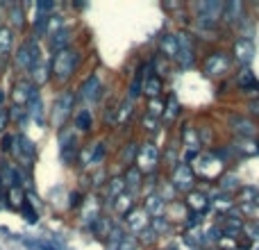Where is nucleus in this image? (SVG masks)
<instances>
[{
  "mask_svg": "<svg viewBox=\"0 0 259 250\" xmlns=\"http://www.w3.org/2000/svg\"><path fill=\"white\" fill-rule=\"evenodd\" d=\"M77 66H80V53L75 48H66V50L55 53L53 64H50V73H53L55 80L66 82L75 75Z\"/></svg>",
  "mask_w": 259,
  "mask_h": 250,
  "instance_id": "f257e3e1",
  "label": "nucleus"
},
{
  "mask_svg": "<svg viewBox=\"0 0 259 250\" xmlns=\"http://www.w3.org/2000/svg\"><path fill=\"white\" fill-rule=\"evenodd\" d=\"M41 62V50L39 46H36L34 39L25 41V44L18 46L16 55H14V64H16V68H21V71H32V66H36V64Z\"/></svg>",
  "mask_w": 259,
  "mask_h": 250,
  "instance_id": "f03ea898",
  "label": "nucleus"
},
{
  "mask_svg": "<svg viewBox=\"0 0 259 250\" xmlns=\"http://www.w3.org/2000/svg\"><path fill=\"white\" fill-rule=\"evenodd\" d=\"M170 180H173L170 184L182 193H191L193 187H196V173H193V169L189 164H184V161H180V164L173 169Z\"/></svg>",
  "mask_w": 259,
  "mask_h": 250,
  "instance_id": "7ed1b4c3",
  "label": "nucleus"
},
{
  "mask_svg": "<svg viewBox=\"0 0 259 250\" xmlns=\"http://www.w3.org/2000/svg\"><path fill=\"white\" fill-rule=\"evenodd\" d=\"M230 64H232L230 55L223 53V50H216V53L207 55L202 71H205V75H209V77H221L230 71Z\"/></svg>",
  "mask_w": 259,
  "mask_h": 250,
  "instance_id": "20e7f679",
  "label": "nucleus"
},
{
  "mask_svg": "<svg viewBox=\"0 0 259 250\" xmlns=\"http://www.w3.org/2000/svg\"><path fill=\"white\" fill-rule=\"evenodd\" d=\"M12 155L16 157L21 164L30 166L36 159V146L32 143V139H27L25 134H14V146H12Z\"/></svg>",
  "mask_w": 259,
  "mask_h": 250,
  "instance_id": "39448f33",
  "label": "nucleus"
},
{
  "mask_svg": "<svg viewBox=\"0 0 259 250\" xmlns=\"http://www.w3.org/2000/svg\"><path fill=\"white\" fill-rule=\"evenodd\" d=\"M137 169L141 171V173H152V171L157 169V164H159V150H157L155 143H143L141 148H139L137 152Z\"/></svg>",
  "mask_w": 259,
  "mask_h": 250,
  "instance_id": "423d86ee",
  "label": "nucleus"
},
{
  "mask_svg": "<svg viewBox=\"0 0 259 250\" xmlns=\"http://www.w3.org/2000/svg\"><path fill=\"white\" fill-rule=\"evenodd\" d=\"M73 105H75V96H73V91H64V94L57 98L55 107H53V125L55 128H62V125L66 123V118L71 116Z\"/></svg>",
  "mask_w": 259,
  "mask_h": 250,
  "instance_id": "0eeeda50",
  "label": "nucleus"
},
{
  "mask_svg": "<svg viewBox=\"0 0 259 250\" xmlns=\"http://www.w3.org/2000/svg\"><path fill=\"white\" fill-rule=\"evenodd\" d=\"M25 112H27V116L32 118L34 123H39V125H44L46 123V114H44V100H41V94H39V87H34L32 89V94H30V100H27V105H25Z\"/></svg>",
  "mask_w": 259,
  "mask_h": 250,
  "instance_id": "6e6552de",
  "label": "nucleus"
},
{
  "mask_svg": "<svg viewBox=\"0 0 259 250\" xmlns=\"http://www.w3.org/2000/svg\"><path fill=\"white\" fill-rule=\"evenodd\" d=\"M221 14H223V3H200L198 5V18H200V23H209V27L214 25L216 18H221Z\"/></svg>",
  "mask_w": 259,
  "mask_h": 250,
  "instance_id": "1a4fd4ad",
  "label": "nucleus"
},
{
  "mask_svg": "<svg viewBox=\"0 0 259 250\" xmlns=\"http://www.w3.org/2000/svg\"><path fill=\"white\" fill-rule=\"evenodd\" d=\"M12 48H14V32L12 27H0V71H3V66L9 62V57H12Z\"/></svg>",
  "mask_w": 259,
  "mask_h": 250,
  "instance_id": "9d476101",
  "label": "nucleus"
},
{
  "mask_svg": "<svg viewBox=\"0 0 259 250\" xmlns=\"http://www.w3.org/2000/svg\"><path fill=\"white\" fill-rule=\"evenodd\" d=\"M32 89H34V85H32V82L18 80L16 85H14V89H12V103H14V107H25L27 100H30Z\"/></svg>",
  "mask_w": 259,
  "mask_h": 250,
  "instance_id": "9b49d317",
  "label": "nucleus"
},
{
  "mask_svg": "<svg viewBox=\"0 0 259 250\" xmlns=\"http://www.w3.org/2000/svg\"><path fill=\"white\" fill-rule=\"evenodd\" d=\"M232 55L237 57V62H241V64H250L252 62V57H255V44H252V39H239L237 44H234V50H232Z\"/></svg>",
  "mask_w": 259,
  "mask_h": 250,
  "instance_id": "f8f14e48",
  "label": "nucleus"
},
{
  "mask_svg": "<svg viewBox=\"0 0 259 250\" xmlns=\"http://www.w3.org/2000/svg\"><path fill=\"white\" fill-rule=\"evenodd\" d=\"M100 89H103V85H100V77L98 75H89L84 82H82L80 96L84 100H89V103H96V100L100 98Z\"/></svg>",
  "mask_w": 259,
  "mask_h": 250,
  "instance_id": "ddd939ff",
  "label": "nucleus"
},
{
  "mask_svg": "<svg viewBox=\"0 0 259 250\" xmlns=\"http://www.w3.org/2000/svg\"><path fill=\"white\" fill-rule=\"evenodd\" d=\"M180 41V48H178V57H175V62L180 64L182 68H189L193 64V46H191V39L184 34L178 36Z\"/></svg>",
  "mask_w": 259,
  "mask_h": 250,
  "instance_id": "4468645a",
  "label": "nucleus"
},
{
  "mask_svg": "<svg viewBox=\"0 0 259 250\" xmlns=\"http://www.w3.org/2000/svg\"><path fill=\"white\" fill-rule=\"evenodd\" d=\"M187 205L191 207L198 216H200V214H205V212L209 210V198H207L202 191H196V189H193V191L189 193V198H187Z\"/></svg>",
  "mask_w": 259,
  "mask_h": 250,
  "instance_id": "2eb2a0df",
  "label": "nucleus"
},
{
  "mask_svg": "<svg viewBox=\"0 0 259 250\" xmlns=\"http://www.w3.org/2000/svg\"><path fill=\"white\" fill-rule=\"evenodd\" d=\"M230 123L234 125V130H237L243 139H252V137H255V132H257L255 123L248 121L246 116H230Z\"/></svg>",
  "mask_w": 259,
  "mask_h": 250,
  "instance_id": "dca6fc26",
  "label": "nucleus"
},
{
  "mask_svg": "<svg viewBox=\"0 0 259 250\" xmlns=\"http://www.w3.org/2000/svg\"><path fill=\"white\" fill-rule=\"evenodd\" d=\"M178 48H180V41L175 34H164L159 41V53L168 59H175L178 57Z\"/></svg>",
  "mask_w": 259,
  "mask_h": 250,
  "instance_id": "f3484780",
  "label": "nucleus"
},
{
  "mask_svg": "<svg viewBox=\"0 0 259 250\" xmlns=\"http://www.w3.org/2000/svg\"><path fill=\"white\" fill-rule=\"evenodd\" d=\"M143 210H146V214L159 219V216H164V212H166V200L161 196H148L146 202H143Z\"/></svg>",
  "mask_w": 259,
  "mask_h": 250,
  "instance_id": "a211bd4d",
  "label": "nucleus"
},
{
  "mask_svg": "<svg viewBox=\"0 0 259 250\" xmlns=\"http://www.w3.org/2000/svg\"><path fill=\"white\" fill-rule=\"evenodd\" d=\"M68 44H71V30H68V27H62V30H57L55 34H50V48H53L55 53L66 50Z\"/></svg>",
  "mask_w": 259,
  "mask_h": 250,
  "instance_id": "6ab92c4d",
  "label": "nucleus"
},
{
  "mask_svg": "<svg viewBox=\"0 0 259 250\" xmlns=\"http://www.w3.org/2000/svg\"><path fill=\"white\" fill-rule=\"evenodd\" d=\"M223 21L225 23H237L239 18H243V3H239V0H232V3L223 5Z\"/></svg>",
  "mask_w": 259,
  "mask_h": 250,
  "instance_id": "aec40b11",
  "label": "nucleus"
},
{
  "mask_svg": "<svg viewBox=\"0 0 259 250\" xmlns=\"http://www.w3.org/2000/svg\"><path fill=\"white\" fill-rule=\"evenodd\" d=\"M237 85H239V89H243V91H259V82H257V77H255V73L250 71V68H243L241 73H239V77H237Z\"/></svg>",
  "mask_w": 259,
  "mask_h": 250,
  "instance_id": "412c9836",
  "label": "nucleus"
},
{
  "mask_svg": "<svg viewBox=\"0 0 259 250\" xmlns=\"http://www.w3.org/2000/svg\"><path fill=\"white\" fill-rule=\"evenodd\" d=\"M30 75H32V85H34V87L46 85V82L50 80V66L46 62H39L36 66H32Z\"/></svg>",
  "mask_w": 259,
  "mask_h": 250,
  "instance_id": "4be33fe9",
  "label": "nucleus"
},
{
  "mask_svg": "<svg viewBox=\"0 0 259 250\" xmlns=\"http://www.w3.org/2000/svg\"><path fill=\"white\" fill-rule=\"evenodd\" d=\"M7 16H9V23H12L14 27H25V12H23V5L18 3H12L7 9Z\"/></svg>",
  "mask_w": 259,
  "mask_h": 250,
  "instance_id": "5701e85b",
  "label": "nucleus"
},
{
  "mask_svg": "<svg viewBox=\"0 0 259 250\" xmlns=\"http://www.w3.org/2000/svg\"><path fill=\"white\" fill-rule=\"evenodd\" d=\"M123 184H125L127 193L134 191V189H139V187H141V171L134 169V166H130L127 173H125V178H123Z\"/></svg>",
  "mask_w": 259,
  "mask_h": 250,
  "instance_id": "b1692460",
  "label": "nucleus"
},
{
  "mask_svg": "<svg viewBox=\"0 0 259 250\" xmlns=\"http://www.w3.org/2000/svg\"><path fill=\"white\" fill-rule=\"evenodd\" d=\"M182 137H184V146H187L189 150H191V148H193V152H198V150H200V146H202V143H200V139H198L196 130H193L191 125H187V128L182 130Z\"/></svg>",
  "mask_w": 259,
  "mask_h": 250,
  "instance_id": "393cba45",
  "label": "nucleus"
},
{
  "mask_svg": "<svg viewBox=\"0 0 259 250\" xmlns=\"http://www.w3.org/2000/svg\"><path fill=\"white\" fill-rule=\"evenodd\" d=\"M146 71H148V66H143L141 71H139V75L134 77L132 82H130V100H134V98H139V96H141V91H143V85H141V82L148 77Z\"/></svg>",
  "mask_w": 259,
  "mask_h": 250,
  "instance_id": "a878e982",
  "label": "nucleus"
},
{
  "mask_svg": "<svg viewBox=\"0 0 259 250\" xmlns=\"http://www.w3.org/2000/svg\"><path fill=\"white\" fill-rule=\"evenodd\" d=\"M91 125H94L91 112L89 109H80V112L75 114V130H80V132H89Z\"/></svg>",
  "mask_w": 259,
  "mask_h": 250,
  "instance_id": "bb28decb",
  "label": "nucleus"
},
{
  "mask_svg": "<svg viewBox=\"0 0 259 250\" xmlns=\"http://www.w3.org/2000/svg\"><path fill=\"white\" fill-rule=\"evenodd\" d=\"M141 94H148L150 98H157V96L161 94V77H148Z\"/></svg>",
  "mask_w": 259,
  "mask_h": 250,
  "instance_id": "cd10ccee",
  "label": "nucleus"
},
{
  "mask_svg": "<svg viewBox=\"0 0 259 250\" xmlns=\"http://www.w3.org/2000/svg\"><path fill=\"white\" fill-rule=\"evenodd\" d=\"M178 114H180V103H178V98H175V96H170L168 103L164 105V118L170 123L175 116H178Z\"/></svg>",
  "mask_w": 259,
  "mask_h": 250,
  "instance_id": "c85d7f7f",
  "label": "nucleus"
},
{
  "mask_svg": "<svg viewBox=\"0 0 259 250\" xmlns=\"http://www.w3.org/2000/svg\"><path fill=\"white\" fill-rule=\"evenodd\" d=\"M125 191V184H123V178H118V180H112L109 182V189H107V200H116L121 193Z\"/></svg>",
  "mask_w": 259,
  "mask_h": 250,
  "instance_id": "c756f323",
  "label": "nucleus"
},
{
  "mask_svg": "<svg viewBox=\"0 0 259 250\" xmlns=\"http://www.w3.org/2000/svg\"><path fill=\"white\" fill-rule=\"evenodd\" d=\"M7 198H9V205H12L14 210H21V205L25 202V191H23V189H9Z\"/></svg>",
  "mask_w": 259,
  "mask_h": 250,
  "instance_id": "7c9ffc66",
  "label": "nucleus"
},
{
  "mask_svg": "<svg viewBox=\"0 0 259 250\" xmlns=\"http://www.w3.org/2000/svg\"><path fill=\"white\" fill-rule=\"evenodd\" d=\"M130 198H132V196H130V193H125V191H123V193H121V196H118V198H116V200H118V202H116V210H118V212H121V214H123V216H125V214H127V212H132V210H134V202H132V200H130Z\"/></svg>",
  "mask_w": 259,
  "mask_h": 250,
  "instance_id": "2f4dec72",
  "label": "nucleus"
},
{
  "mask_svg": "<svg viewBox=\"0 0 259 250\" xmlns=\"http://www.w3.org/2000/svg\"><path fill=\"white\" fill-rule=\"evenodd\" d=\"M23 243H25L30 250H59V248H55L50 241H44V239H25Z\"/></svg>",
  "mask_w": 259,
  "mask_h": 250,
  "instance_id": "473e14b6",
  "label": "nucleus"
},
{
  "mask_svg": "<svg viewBox=\"0 0 259 250\" xmlns=\"http://www.w3.org/2000/svg\"><path fill=\"white\" fill-rule=\"evenodd\" d=\"M21 214L25 216V221H27V223H30V225H34L36 221H39V214H36V212H34V207H32V202H27V200L21 205Z\"/></svg>",
  "mask_w": 259,
  "mask_h": 250,
  "instance_id": "72a5a7b5",
  "label": "nucleus"
},
{
  "mask_svg": "<svg viewBox=\"0 0 259 250\" xmlns=\"http://www.w3.org/2000/svg\"><path fill=\"white\" fill-rule=\"evenodd\" d=\"M161 114H164V103H161V100H157V98H152L150 105H148V116L157 121Z\"/></svg>",
  "mask_w": 259,
  "mask_h": 250,
  "instance_id": "f704fd0d",
  "label": "nucleus"
},
{
  "mask_svg": "<svg viewBox=\"0 0 259 250\" xmlns=\"http://www.w3.org/2000/svg\"><path fill=\"white\" fill-rule=\"evenodd\" d=\"M137 152H139V148H137V143H127V148H125V152H123V159H125V164H132V161H137Z\"/></svg>",
  "mask_w": 259,
  "mask_h": 250,
  "instance_id": "c9c22d12",
  "label": "nucleus"
},
{
  "mask_svg": "<svg viewBox=\"0 0 259 250\" xmlns=\"http://www.w3.org/2000/svg\"><path fill=\"white\" fill-rule=\"evenodd\" d=\"M137 246H139L137 239H132V237H123L121 241L116 243V250H137Z\"/></svg>",
  "mask_w": 259,
  "mask_h": 250,
  "instance_id": "e433bc0d",
  "label": "nucleus"
},
{
  "mask_svg": "<svg viewBox=\"0 0 259 250\" xmlns=\"http://www.w3.org/2000/svg\"><path fill=\"white\" fill-rule=\"evenodd\" d=\"M103 157H105V143H96V150L89 157V164H98V161H103Z\"/></svg>",
  "mask_w": 259,
  "mask_h": 250,
  "instance_id": "4c0bfd02",
  "label": "nucleus"
},
{
  "mask_svg": "<svg viewBox=\"0 0 259 250\" xmlns=\"http://www.w3.org/2000/svg\"><path fill=\"white\" fill-rule=\"evenodd\" d=\"M221 189H223V191H234V189H239V180L234 178V175H228V178H223Z\"/></svg>",
  "mask_w": 259,
  "mask_h": 250,
  "instance_id": "58836bf2",
  "label": "nucleus"
},
{
  "mask_svg": "<svg viewBox=\"0 0 259 250\" xmlns=\"http://www.w3.org/2000/svg\"><path fill=\"white\" fill-rule=\"evenodd\" d=\"M166 228H168V221H166L164 216H159V219H155V221H152V230H155V234L164 232Z\"/></svg>",
  "mask_w": 259,
  "mask_h": 250,
  "instance_id": "ea45409f",
  "label": "nucleus"
},
{
  "mask_svg": "<svg viewBox=\"0 0 259 250\" xmlns=\"http://www.w3.org/2000/svg\"><path fill=\"white\" fill-rule=\"evenodd\" d=\"M9 125V109L7 107H0V132H5Z\"/></svg>",
  "mask_w": 259,
  "mask_h": 250,
  "instance_id": "a19ab883",
  "label": "nucleus"
},
{
  "mask_svg": "<svg viewBox=\"0 0 259 250\" xmlns=\"http://www.w3.org/2000/svg\"><path fill=\"white\" fill-rule=\"evenodd\" d=\"M152 239H157L155 230H152V228H143V230H141V241H143V243H150Z\"/></svg>",
  "mask_w": 259,
  "mask_h": 250,
  "instance_id": "79ce46f5",
  "label": "nucleus"
},
{
  "mask_svg": "<svg viewBox=\"0 0 259 250\" xmlns=\"http://www.w3.org/2000/svg\"><path fill=\"white\" fill-rule=\"evenodd\" d=\"M12 146H14V134H5L3 137V150L12 152Z\"/></svg>",
  "mask_w": 259,
  "mask_h": 250,
  "instance_id": "37998d69",
  "label": "nucleus"
},
{
  "mask_svg": "<svg viewBox=\"0 0 259 250\" xmlns=\"http://www.w3.org/2000/svg\"><path fill=\"white\" fill-rule=\"evenodd\" d=\"M130 107H132V100H127V103L123 105L121 116H118V123H125V121H127V116H130Z\"/></svg>",
  "mask_w": 259,
  "mask_h": 250,
  "instance_id": "c03bdc74",
  "label": "nucleus"
},
{
  "mask_svg": "<svg viewBox=\"0 0 259 250\" xmlns=\"http://www.w3.org/2000/svg\"><path fill=\"white\" fill-rule=\"evenodd\" d=\"M243 230H246V232L250 234L252 239H257V237H259V221H257V223H250V225H246V228H243Z\"/></svg>",
  "mask_w": 259,
  "mask_h": 250,
  "instance_id": "a18cd8bd",
  "label": "nucleus"
},
{
  "mask_svg": "<svg viewBox=\"0 0 259 250\" xmlns=\"http://www.w3.org/2000/svg\"><path fill=\"white\" fill-rule=\"evenodd\" d=\"M143 128H146L148 132H157V121L155 118H150V116H146L143 118Z\"/></svg>",
  "mask_w": 259,
  "mask_h": 250,
  "instance_id": "49530a36",
  "label": "nucleus"
},
{
  "mask_svg": "<svg viewBox=\"0 0 259 250\" xmlns=\"http://www.w3.org/2000/svg\"><path fill=\"white\" fill-rule=\"evenodd\" d=\"M248 107H250V112L255 114V116H259V98L257 100H250V103H248Z\"/></svg>",
  "mask_w": 259,
  "mask_h": 250,
  "instance_id": "de8ad7c7",
  "label": "nucleus"
},
{
  "mask_svg": "<svg viewBox=\"0 0 259 250\" xmlns=\"http://www.w3.org/2000/svg\"><path fill=\"white\" fill-rule=\"evenodd\" d=\"M77 205H80V193L73 191L71 193V207H77Z\"/></svg>",
  "mask_w": 259,
  "mask_h": 250,
  "instance_id": "09e8293b",
  "label": "nucleus"
},
{
  "mask_svg": "<svg viewBox=\"0 0 259 250\" xmlns=\"http://www.w3.org/2000/svg\"><path fill=\"white\" fill-rule=\"evenodd\" d=\"M0 107H5V91L0 89Z\"/></svg>",
  "mask_w": 259,
  "mask_h": 250,
  "instance_id": "8fccbe9b",
  "label": "nucleus"
},
{
  "mask_svg": "<svg viewBox=\"0 0 259 250\" xmlns=\"http://www.w3.org/2000/svg\"><path fill=\"white\" fill-rule=\"evenodd\" d=\"M196 250H200V248H196Z\"/></svg>",
  "mask_w": 259,
  "mask_h": 250,
  "instance_id": "3c124183",
  "label": "nucleus"
},
{
  "mask_svg": "<svg viewBox=\"0 0 259 250\" xmlns=\"http://www.w3.org/2000/svg\"><path fill=\"white\" fill-rule=\"evenodd\" d=\"M0 27H3V25H0Z\"/></svg>",
  "mask_w": 259,
  "mask_h": 250,
  "instance_id": "603ef678",
  "label": "nucleus"
}]
</instances>
